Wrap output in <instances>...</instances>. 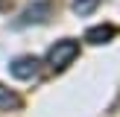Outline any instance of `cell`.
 I'll return each instance as SVG.
<instances>
[{
	"label": "cell",
	"instance_id": "1",
	"mask_svg": "<svg viewBox=\"0 0 120 117\" xmlns=\"http://www.w3.org/2000/svg\"><path fill=\"white\" fill-rule=\"evenodd\" d=\"M76 56H79V44L70 41V38H64V41H56V44L50 47V53H47V64H50L53 70H64Z\"/></svg>",
	"mask_w": 120,
	"mask_h": 117
},
{
	"label": "cell",
	"instance_id": "2",
	"mask_svg": "<svg viewBox=\"0 0 120 117\" xmlns=\"http://www.w3.org/2000/svg\"><path fill=\"white\" fill-rule=\"evenodd\" d=\"M9 73L15 76V79H32L35 73H38V58L35 56H18L9 62Z\"/></svg>",
	"mask_w": 120,
	"mask_h": 117
},
{
	"label": "cell",
	"instance_id": "3",
	"mask_svg": "<svg viewBox=\"0 0 120 117\" xmlns=\"http://www.w3.org/2000/svg\"><path fill=\"white\" fill-rule=\"evenodd\" d=\"M50 9H53V6H50V0H41V3H35V6H29V9L26 12H23V18H21V21H18V23H21V26H23V23H41V21H47V15H50Z\"/></svg>",
	"mask_w": 120,
	"mask_h": 117
},
{
	"label": "cell",
	"instance_id": "4",
	"mask_svg": "<svg viewBox=\"0 0 120 117\" xmlns=\"http://www.w3.org/2000/svg\"><path fill=\"white\" fill-rule=\"evenodd\" d=\"M117 35V26H111V23H105V26H94L85 32V41L88 44H105V41H111Z\"/></svg>",
	"mask_w": 120,
	"mask_h": 117
},
{
	"label": "cell",
	"instance_id": "5",
	"mask_svg": "<svg viewBox=\"0 0 120 117\" xmlns=\"http://www.w3.org/2000/svg\"><path fill=\"white\" fill-rule=\"evenodd\" d=\"M18 108H21V97L0 85V111H18Z\"/></svg>",
	"mask_w": 120,
	"mask_h": 117
},
{
	"label": "cell",
	"instance_id": "6",
	"mask_svg": "<svg viewBox=\"0 0 120 117\" xmlns=\"http://www.w3.org/2000/svg\"><path fill=\"white\" fill-rule=\"evenodd\" d=\"M97 3H100V0H76V3H73V12H76V15H88Z\"/></svg>",
	"mask_w": 120,
	"mask_h": 117
}]
</instances>
